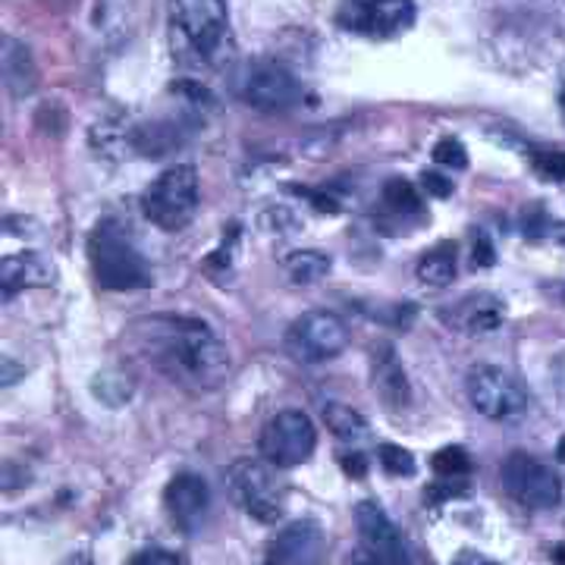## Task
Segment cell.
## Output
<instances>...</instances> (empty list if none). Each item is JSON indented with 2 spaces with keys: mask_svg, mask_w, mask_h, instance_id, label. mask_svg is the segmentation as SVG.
Listing matches in <instances>:
<instances>
[{
  "mask_svg": "<svg viewBox=\"0 0 565 565\" xmlns=\"http://www.w3.org/2000/svg\"><path fill=\"white\" fill-rule=\"evenodd\" d=\"M333 270V258L315 252V248H302V252H289L282 258V274L299 286H311V282H321L327 274Z\"/></svg>",
  "mask_w": 565,
  "mask_h": 565,
  "instance_id": "20",
  "label": "cell"
},
{
  "mask_svg": "<svg viewBox=\"0 0 565 565\" xmlns=\"http://www.w3.org/2000/svg\"><path fill=\"white\" fill-rule=\"evenodd\" d=\"M345 565H384L374 553H367L364 546H359V550H352L349 553V559H345Z\"/></svg>",
  "mask_w": 565,
  "mask_h": 565,
  "instance_id": "33",
  "label": "cell"
},
{
  "mask_svg": "<svg viewBox=\"0 0 565 565\" xmlns=\"http://www.w3.org/2000/svg\"><path fill=\"white\" fill-rule=\"evenodd\" d=\"M345 345H349V327L333 311H305L286 330V349L302 364L330 362Z\"/></svg>",
  "mask_w": 565,
  "mask_h": 565,
  "instance_id": "8",
  "label": "cell"
},
{
  "mask_svg": "<svg viewBox=\"0 0 565 565\" xmlns=\"http://www.w3.org/2000/svg\"><path fill=\"white\" fill-rule=\"evenodd\" d=\"M327 556V534L318 522L302 519L286 525L267 544L264 565H321Z\"/></svg>",
  "mask_w": 565,
  "mask_h": 565,
  "instance_id": "13",
  "label": "cell"
},
{
  "mask_svg": "<svg viewBox=\"0 0 565 565\" xmlns=\"http://www.w3.org/2000/svg\"><path fill=\"white\" fill-rule=\"evenodd\" d=\"M141 214L163 233H180L199 214V170L177 163L141 192Z\"/></svg>",
  "mask_w": 565,
  "mask_h": 565,
  "instance_id": "4",
  "label": "cell"
},
{
  "mask_svg": "<svg viewBox=\"0 0 565 565\" xmlns=\"http://www.w3.org/2000/svg\"><path fill=\"white\" fill-rule=\"evenodd\" d=\"M57 282V264L51 262L41 252H20L10 255L0 264V296L3 302H10L17 292L25 289H47Z\"/></svg>",
  "mask_w": 565,
  "mask_h": 565,
  "instance_id": "16",
  "label": "cell"
},
{
  "mask_svg": "<svg viewBox=\"0 0 565 565\" xmlns=\"http://www.w3.org/2000/svg\"><path fill=\"white\" fill-rule=\"evenodd\" d=\"M355 527H359V537L367 553H374L384 565H412L408 556V546L399 527L393 525V519L386 515L384 509L371 500L355 505Z\"/></svg>",
  "mask_w": 565,
  "mask_h": 565,
  "instance_id": "12",
  "label": "cell"
},
{
  "mask_svg": "<svg viewBox=\"0 0 565 565\" xmlns=\"http://www.w3.org/2000/svg\"><path fill=\"white\" fill-rule=\"evenodd\" d=\"M0 73H3L10 95H17V98L32 95L39 85V66L32 61V51L10 35H3L0 41Z\"/></svg>",
  "mask_w": 565,
  "mask_h": 565,
  "instance_id": "18",
  "label": "cell"
},
{
  "mask_svg": "<svg viewBox=\"0 0 565 565\" xmlns=\"http://www.w3.org/2000/svg\"><path fill=\"white\" fill-rule=\"evenodd\" d=\"M556 459H559V462L565 465V437H563V440H559V446H556Z\"/></svg>",
  "mask_w": 565,
  "mask_h": 565,
  "instance_id": "38",
  "label": "cell"
},
{
  "mask_svg": "<svg viewBox=\"0 0 565 565\" xmlns=\"http://www.w3.org/2000/svg\"><path fill=\"white\" fill-rule=\"evenodd\" d=\"M452 565H500L497 559H490V556H484V553H475V550H462L456 559H452Z\"/></svg>",
  "mask_w": 565,
  "mask_h": 565,
  "instance_id": "32",
  "label": "cell"
},
{
  "mask_svg": "<svg viewBox=\"0 0 565 565\" xmlns=\"http://www.w3.org/2000/svg\"><path fill=\"white\" fill-rule=\"evenodd\" d=\"M323 424L333 437H340L343 444H359L367 437V422L352 408L343 403H327L323 405Z\"/></svg>",
  "mask_w": 565,
  "mask_h": 565,
  "instance_id": "21",
  "label": "cell"
},
{
  "mask_svg": "<svg viewBox=\"0 0 565 565\" xmlns=\"http://www.w3.org/2000/svg\"><path fill=\"white\" fill-rule=\"evenodd\" d=\"M440 321L465 337H484L505 321V302L493 292H468L456 305H446Z\"/></svg>",
  "mask_w": 565,
  "mask_h": 565,
  "instance_id": "14",
  "label": "cell"
},
{
  "mask_svg": "<svg viewBox=\"0 0 565 565\" xmlns=\"http://www.w3.org/2000/svg\"><path fill=\"white\" fill-rule=\"evenodd\" d=\"M0 364H3V377H0V384L3 386L17 384V377H22V374H25V367H17V364H13V359H0Z\"/></svg>",
  "mask_w": 565,
  "mask_h": 565,
  "instance_id": "34",
  "label": "cell"
},
{
  "mask_svg": "<svg viewBox=\"0 0 565 565\" xmlns=\"http://www.w3.org/2000/svg\"><path fill=\"white\" fill-rule=\"evenodd\" d=\"M340 465H343L345 475H352V478H364L367 475V459H364L362 452H343Z\"/></svg>",
  "mask_w": 565,
  "mask_h": 565,
  "instance_id": "31",
  "label": "cell"
},
{
  "mask_svg": "<svg viewBox=\"0 0 565 565\" xmlns=\"http://www.w3.org/2000/svg\"><path fill=\"white\" fill-rule=\"evenodd\" d=\"M553 299H559V302H565V282H559V286H553V289H546Z\"/></svg>",
  "mask_w": 565,
  "mask_h": 565,
  "instance_id": "35",
  "label": "cell"
},
{
  "mask_svg": "<svg viewBox=\"0 0 565 565\" xmlns=\"http://www.w3.org/2000/svg\"><path fill=\"white\" fill-rule=\"evenodd\" d=\"M384 207L390 214H396V217H405V214H422L424 199L422 192H418V185L408 180H390L384 185Z\"/></svg>",
  "mask_w": 565,
  "mask_h": 565,
  "instance_id": "22",
  "label": "cell"
},
{
  "mask_svg": "<svg viewBox=\"0 0 565 565\" xmlns=\"http://www.w3.org/2000/svg\"><path fill=\"white\" fill-rule=\"evenodd\" d=\"M430 158L440 163V167H449V170H465L468 167V151L459 139L452 136H444V139L434 145Z\"/></svg>",
  "mask_w": 565,
  "mask_h": 565,
  "instance_id": "26",
  "label": "cell"
},
{
  "mask_svg": "<svg viewBox=\"0 0 565 565\" xmlns=\"http://www.w3.org/2000/svg\"><path fill=\"white\" fill-rule=\"evenodd\" d=\"M559 107H563V120H565V85H563V95H559Z\"/></svg>",
  "mask_w": 565,
  "mask_h": 565,
  "instance_id": "39",
  "label": "cell"
},
{
  "mask_svg": "<svg viewBox=\"0 0 565 565\" xmlns=\"http://www.w3.org/2000/svg\"><path fill=\"white\" fill-rule=\"evenodd\" d=\"M343 22L367 39H396L415 25V0H362L345 10Z\"/></svg>",
  "mask_w": 565,
  "mask_h": 565,
  "instance_id": "11",
  "label": "cell"
},
{
  "mask_svg": "<svg viewBox=\"0 0 565 565\" xmlns=\"http://www.w3.org/2000/svg\"><path fill=\"white\" fill-rule=\"evenodd\" d=\"M527 161H531L534 173L541 180L565 182V151H556V148H534L527 154Z\"/></svg>",
  "mask_w": 565,
  "mask_h": 565,
  "instance_id": "24",
  "label": "cell"
},
{
  "mask_svg": "<svg viewBox=\"0 0 565 565\" xmlns=\"http://www.w3.org/2000/svg\"><path fill=\"white\" fill-rule=\"evenodd\" d=\"M126 565H182L177 553H167V550H139L136 556H129Z\"/></svg>",
  "mask_w": 565,
  "mask_h": 565,
  "instance_id": "28",
  "label": "cell"
},
{
  "mask_svg": "<svg viewBox=\"0 0 565 565\" xmlns=\"http://www.w3.org/2000/svg\"><path fill=\"white\" fill-rule=\"evenodd\" d=\"M459 497H468V484L465 481H437L424 490V503L430 505H444L446 500H459Z\"/></svg>",
  "mask_w": 565,
  "mask_h": 565,
  "instance_id": "27",
  "label": "cell"
},
{
  "mask_svg": "<svg viewBox=\"0 0 565 565\" xmlns=\"http://www.w3.org/2000/svg\"><path fill=\"white\" fill-rule=\"evenodd\" d=\"M145 355L173 384L192 390H217L230 377V349L199 318H151L132 327Z\"/></svg>",
  "mask_w": 565,
  "mask_h": 565,
  "instance_id": "1",
  "label": "cell"
},
{
  "mask_svg": "<svg viewBox=\"0 0 565 565\" xmlns=\"http://www.w3.org/2000/svg\"><path fill=\"white\" fill-rule=\"evenodd\" d=\"M430 468L446 478V481H459L465 475H471V456L465 452L462 446H444V449H437L434 452V459H430Z\"/></svg>",
  "mask_w": 565,
  "mask_h": 565,
  "instance_id": "23",
  "label": "cell"
},
{
  "mask_svg": "<svg viewBox=\"0 0 565 565\" xmlns=\"http://www.w3.org/2000/svg\"><path fill=\"white\" fill-rule=\"evenodd\" d=\"M88 264L104 289L129 292L154 286V270L136 245L122 236L117 223H98L88 236Z\"/></svg>",
  "mask_w": 565,
  "mask_h": 565,
  "instance_id": "3",
  "label": "cell"
},
{
  "mask_svg": "<svg viewBox=\"0 0 565 565\" xmlns=\"http://www.w3.org/2000/svg\"><path fill=\"white\" fill-rule=\"evenodd\" d=\"M230 493L248 519L262 525H277L286 512V487L277 481L274 465L258 459H239L230 465Z\"/></svg>",
  "mask_w": 565,
  "mask_h": 565,
  "instance_id": "6",
  "label": "cell"
},
{
  "mask_svg": "<svg viewBox=\"0 0 565 565\" xmlns=\"http://www.w3.org/2000/svg\"><path fill=\"white\" fill-rule=\"evenodd\" d=\"M371 381H374V393L377 399L390 408L399 412L412 403V386H408V374H405L403 362L396 355V349L390 343H381L371 355Z\"/></svg>",
  "mask_w": 565,
  "mask_h": 565,
  "instance_id": "17",
  "label": "cell"
},
{
  "mask_svg": "<svg viewBox=\"0 0 565 565\" xmlns=\"http://www.w3.org/2000/svg\"><path fill=\"white\" fill-rule=\"evenodd\" d=\"M315 446H318V430H315L311 418L299 408L277 412L270 422L264 424L262 440H258L264 462H270L274 468L305 465L315 456Z\"/></svg>",
  "mask_w": 565,
  "mask_h": 565,
  "instance_id": "9",
  "label": "cell"
},
{
  "mask_svg": "<svg viewBox=\"0 0 565 565\" xmlns=\"http://www.w3.org/2000/svg\"><path fill=\"white\" fill-rule=\"evenodd\" d=\"M66 565H92V563H88V556L82 553V556H70V559H66Z\"/></svg>",
  "mask_w": 565,
  "mask_h": 565,
  "instance_id": "37",
  "label": "cell"
},
{
  "mask_svg": "<svg viewBox=\"0 0 565 565\" xmlns=\"http://www.w3.org/2000/svg\"><path fill=\"white\" fill-rule=\"evenodd\" d=\"M553 563L565 565V544H559L556 550H553Z\"/></svg>",
  "mask_w": 565,
  "mask_h": 565,
  "instance_id": "36",
  "label": "cell"
},
{
  "mask_svg": "<svg viewBox=\"0 0 565 565\" xmlns=\"http://www.w3.org/2000/svg\"><path fill=\"white\" fill-rule=\"evenodd\" d=\"M459 248L456 243H437L434 248H427L418 262V280L427 286H449L459 274Z\"/></svg>",
  "mask_w": 565,
  "mask_h": 565,
  "instance_id": "19",
  "label": "cell"
},
{
  "mask_svg": "<svg viewBox=\"0 0 565 565\" xmlns=\"http://www.w3.org/2000/svg\"><path fill=\"white\" fill-rule=\"evenodd\" d=\"M381 468L393 478H412L418 465H415V456L408 449L396 444H384L381 446Z\"/></svg>",
  "mask_w": 565,
  "mask_h": 565,
  "instance_id": "25",
  "label": "cell"
},
{
  "mask_svg": "<svg viewBox=\"0 0 565 565\" xmlns=\"http://www.w3.org/2000/svg\"><path fill=\"white\" fill-rule=\"evenodd\" d=\"M163 505H167V515L173 525L182 527V531H195L202 525L207 505H211L207 481L195 471H182L163 490Z\"/></svg>",
  "mask_w": 565,
  "mask_h": 565,
  "instance_id": "15",
  "label": "cell"
},
{
  "mask_svg": "<svg viewBox=\"0 0 565 565\" xmlns=\"http://www.w3.org/2000/svg\"><path fill=\"white\" fill-rule=\"evenodd\" d=\"M503 490L525 509H553L563 497L556 471L531 452H512L500 468Z\"/></svg>",
  "mask_w": 565,
  "mask_h": 565,
  "instance_id": "10",
  "label": "cell"
},
{
  "mask_svg": "<svg viewBox=\"0 0 565 565\" xmlns=\"http://www.w3.org/2000/svg\"><path fill=\"white\" fill-rule=\"evenodd\" d=\"M468 403L490 422H519L531 412L527 390L509 371L493 364H475L465 377Z\"/></svg>",
  "mask_w": 565,
  "mask_h": 565,
  "instance_id": "7",
  "label": "cell"
},
{
  "mask_svg": "<svg viewBox=\"0 0 565 565\" xmlns=\"http://www.w3.org/2000/svg\"><path fill=\"white\" fill-rule=\"evenodd\" d=\"M173 54L195 70H223L236 57L226 0H170Z\"/></svg>",
  "mask_w": 565,
  "mask_h": 565,
  "instance_id": "2",
  "label": "cell"
},
{
  "mask_svg": "<svg viewBox=\"0 0 565 565\" xmlns=\"http://www.w3.org/2000/svg\"><path fill=\"white\" fill-rule=\"evenodd\" d=\"M233 88H236L239 102L262 110V114H282L305 98L302 82L296 79V73L289 66H282L280 61H267V57L243 63Z\"/></svg>",
  "mask_w": 565,
  "mask_h": 565,
  "instance_id": "5",
  "label": "cell"
},
{
  "mask_svg": "<svg viewBox=\"0 0 565 565\" xmlns=\"http://www.w3.org/2000/svg\"><path fill=\"white\" fill-rule=\"evenodd\" d=\"M471 264H475V267H493V264H497V252H493V245H490V239H487L484 233H478V239H475Z\"/></svg>",
  "mask_w": 565,
  "mask_h": 565,
  "instance_id": "30",
  "label": "cell"
},
{
  "mask_svg": "<svg viewBox=\"0 0 565 565\" xmlns=\"http://www.w3.org/2000/svg\"><path fill=\"white\" fill-rule=\"evenodd\" d=\"M422 189L427 195H434V199H449L452 195V182L440 177V173H422Z\"/></svg>",
  "mask_w": 565,
  "mask_h": 565,
  "instance_id": "29",
  "label": "cell"
}]
</instances>
